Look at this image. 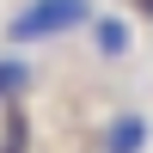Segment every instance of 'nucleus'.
Segmentation results:
<instances>
[{"label":"nucleus","instance_id":"f257e3e1","mask_svg":"<svg viewBox=\"0 0 153 153\" xmlns=\"http://www.w3.org/2000/svg\"><path fill=\"white\" fill-rule=\"evenodd\" d=\"M74 25H92L86 0H31V6L12 19V43H37V37H61Z\"/></svg>","mask_w":153,"mask_h":153},{"label":"nucleus","instance_id":"f03ea898","mask_svg":"<svg viewBox=\"0 0 153 153\" xmlns=\"http://www.w3.org/2000/svg\"><path fill=\"white\" fill-rule=\"evenodd\" d=\"M104 147H110V153H141V147H147V123H141V117H117L110 135H104Z\"/></svg>","mask_w":153,"mask_h":153},{"label":"nucleus","instance_id":"7ed1b4c3","mask_svg":"<svg viewBox=\"0 0 153 153\" xmlns=\"http://www.w3.org/2000/svg\"><path fill=\"white\" fill-rule=\"evenodd\" d=\"M92 31H98V49H104V55H123V49H129V25L123 19H98Z\"/></svg>","mask_w":153,"mask_h":153},{"label":"nucleus","instance_id":"20e7f679","mask_svg":"<svg viewBox=\"0 0 153 153\" xmlns=\"http://www.w3.org/2000/svg\"><path fill=\"white\" fill-rule=\"evenodd\" d=\"M25 86H31V68L25 61H0V98H19Z\"/></svg>","mask_w":153,"mask_h":153},{"label":"nucleus","instance_id":"39448f33","mask_svg":"<svg viewBox=\"0 0 153 153\" xmlns=\"http://www.w3.org/2000/svg\"><path fill=\"white\" fill-rule=\"evenodd\" d=\"M6 153H25V117H19V110L6 117Z\"/></svg>","mask_w":153,"mask_h":153}]
</instances>
